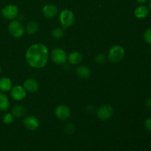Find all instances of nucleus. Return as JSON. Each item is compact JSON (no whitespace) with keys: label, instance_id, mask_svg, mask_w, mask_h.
Here are the masks:
<instances>
[{"label":"nucleus","instance_id":"f257e3e1","mask_svg":"<svg viewBox=\"0 0 151 151\" xmlns=\"http://www.w3.org/2000/svg\"><path fill=\"white\" fill-rule=\"evenodd\" d=\"M27 63L34 69H41L47 65L49 59V50L45 44L36 43L27 49L25 54Z\"/></svg>","mask_w":151,"mask_h":151},{"label":"nucleus","instance_id":"f03ea898","mask_svg":"<svg viewBox=\"0 0 151 151\" xmlns=\"http://www.w3.org/2000/svg\"><path fill=\"white\" fill-rule=\"evenodd\" d=\"M59 21L63 29H68L75 23V14L72 10L69 9H64L59 14Z\"/></svg>","mask_w":151,"mask_h":151},{"label":"nucleus","instance_id":"7ed1b4c3","mask_svg":"<svg viewBox=\"0 0 151 151\" xmlns=\"http://www.w3.org/2000/svg\"><path fill=\"white\" fill-rule=\"evenodd\" d=\"M125 56V50L120 45H114L109 49L108 58L113 63H119Z\"/></svg>","mask_w":151,"mask_h":151},{"label":"nucleus","instance_id":"20e7f679","mask_svg":"<svg viewBox=\"0 0 151 151\" xmlns=\"http://www.w3.org/2000/svg\"><path fill=\"white\" fill-rule=\"evenodd\" d=\"M8 31L15 38H21L24 34V27L19 20H12L8 24Z\"/></svg>","mask_w":151,"mask_h":151},{"label":"nucleus","instance_id":"39448f33","mask_svg":"<svg viewBox=\"0 0 151 151\" xmlns=\"http://www.w3.org/2000/svg\"><path fill=\"white\" fill-rule=\"evenodd\" d=\"M1 13L7 20H15L19 16V9L15 4H7L1 9Z\"/></svg>","mask_w":151,"mask_h":151},{"label":"nucleus","instance_id":"423d86ee","mask_svg":"<svg viewBox=\"0 0 151 151\" xmlns=\"http://www.w3.org/2000/svg\"><path fill=\"white\" fill-rule=\"evenodd\" d=\"M114 108L109 104L102 105L97 111V116L101 120H108L114 114Z\"/></svg>","mask_w":151,"mask_h":151},{"label":"nucleus","instance_id":"0eeeda50","mask_svg":"<svg viewBox=\"0 0 151 151\" xmlns=\"http://www.w3.org/2000/svg\"><path fill=\"white\" fill-rule=\"evenodd\" d=\"M52 60L57 64H63L67 60V55L61 48L53 49L51 53Z\"/></svg>","mask_w":151,"mask_h":151},{"label":"nucleus","instance_id":"6e6552de","mask_svg":"<svg viewBox=\"0 0 151 151\" xmlns=\"http://www.w3.org/2000/svg\"><path fill=\"white\" fill-rule=\"evenodd\" d=\"M10 91L11 97L16 101H22L26 97L27 91L21 85L14 86L12 87Z\"/></svg>","mask_w":151,"mask_h":151},{"label":"nucleus","instance_id":"1a4fd4ad","mask_svg":"<svg viewBox=\"0 0 151 151\" xmlns=\"http://www.w3.org/2000/svg\"><path fill=\"white\" fill-rule=\"evenodd\" d=\"M23 125L29 131H35L38 129L40 125V122L38 118L32 115L27 116L23 119Z\"/></svg>","mask_w":151,"mask_h":151},{"label":"nucleus","instance_id":"9d476101","mask_svg":"<svg viewBox=\"0 0 151 151\" xmlns=\"http://www.w3.org/2000/svg\"><path fill=\"white\" fill-rule=\"evenodd\" d=\"M55 114L58 119L66 120L71 116V110L66 105H60L55 110Z\"/></svg>","mask_w":151,"mask_h":151},{"label":"nucleus","instance_id":"9b49d317","mask_svg":"<svg viewBox=\"0 0 151 151\" xmlns=\"http://www.w3.org/2000/svg\"><path fill=\"white\" fill-rule=\"evenodd\" d=\"M58 7L53 4H47L43 7L42 13L46 18L52 19V18L55 17L58 14Z\"/></svg>","mask_w":151,"mask_h":151},{"label":"nucleus","instance_id":"f8f14e48","mask_svg":"<svg viewBox=\"0 0 151 151\" xmlns=\"http://www.w3.org/2000/svg\"><path fill=\"white\" fill-rule=\"evenodd\" d=\"M23 87L27 91L34 93L38 91V89H39V84H38V81H35V79L28 78V79H27L24 82Z\"/></svg>","mask_w":151,"mask_h":151},{"label":"nucleus","instance_id":"ddd939ff","mask_svg":"<svg viewBox=\"0 0 151 151\" xmlns=\"http://www.w3.org/2000/svg\"><path fill=\"white\" fill-rule=\"evenodd\" d=\"M150 13V9L147 6L140 5L134 10V16L139 19H145Z\"/></svg>","mask_w":151,"mask_h":151},{"label":"nucleus","instance_id":"4468645a","mask_svg":"<svg viewBox=\"0 0 151 151\" xmlns=\"http://www.w3.org/2000/svg\"><path fill=\"white\" fill-rule=\"evenodd\" d=\"M76 75L81 79H87L91 75V71L88 66H80L76 69Z\"/></svg>","mask_w":151,"mask_h":151},{"label":"nucleus","instance_id":"2eb2a0df","mask_svg":"<svg viewBox=\"0 0 151 151\" xmlns=\"http://www.w3.org/2000/svg\"><path fill=\"white\" fill-rule=\"evenodd\" d=\"M67 60L72 65L79 64L83 60V55L78 51H73L67 55Z\"/></svg>","mask_w":151,"mask_h":151},{"label":"nucleus","instance_id":"dca6fc26","mask_svg":"<svg viewBox=\"0 0 151 151\" xmlns=\"http://www.w3.org/2000/svg\"><path fill=\"white\" fill-rule=\"evenodd\" d=\"M12 87H13V83L10 78L6 77L0 78V91L1 92L10 91Z\"/></svg>","mask_w":151,"mask_h":151},{"label":"nucleus","instance_id":"f3484780","mask_svg":"<svg viewBox=\"0 0 151 151\" xmlns=\"http://www.w3.org/2000/svg\"><path fill=\"white\" fill-rule=\"evenodd\" d=\"M27 113V110L25 107L21 106V105H16L13 106L12 109V114L13 115L14 117L21 118L24 116Z\"/></svg>","mask_w":151,"mask_h":151},{"label":"nucleus","instance_id":"a211bd4d","mask_svg":"<svg viewBox=\"0 0 151 151\" xmlns=\"http://www.w3.org/2000/svg\"><path fill=\"white\" fill-rule=\"evenodd\" d=\"M10 102L7 96L2 92H0V111H6L10 109Z\"/></svg>","mask_w":151,"mask_h":151},{"label":"nucleus","instance_id":"6ab92c4d","mask_svg":"<svg viewBox=\"0 0 151 151\" xmlns=\"http://www.w3.org/2000/svg\"><path fill=\"white\" fill-rule=\"evenodd\" d=\"M38 24L36 21H30L29 23L27 24L26 30L28 34L29 35H33V34L36 33L37 31L38 30Z\"/></svg>","mask_w":151,"mask_h":151},{"label":"nucleus","instance_id":"aec40b11","mask_svg":"<svg viewBox=\"0 0 151 151\" xmlns=\"http://www.w3.org/2000/svg\"><path fill=\"white\" fill-rule=\"evenodd\" d=\"M63 35H64V32H63V28L56 27L52 31V35L53 38L57 40L60 39L63 36Z\"/></svg>","mask_w":151,"mask_h":151},{"label":"nucleus","instance_id":"412c9836","mask_svg":"<svg viewBox=\"0 0 151 151\" xmlns=\"http://www.w3.org/2000/svg\"><path fill=\"white\" fill-rule=\"evenodd\" d=\"M2 121L5 125H10L14 121V116L12 114V113H7L3 116Z\"/></svg>","mask_w":151,"mask_h":151},{"label":"nucleus","instance_id":"4be33fe9","mask_svg":"<svg viewBox=\"0 0 151 151\" xmlns=\"http://www.w3.org/2000/svg\"><path fill=\"white\" fill-rule=\"evenodd\" d=\"M145 42L148 44H151V27H148L145 29L143 35Z\"/></svg>","mask_w":151,"mask_h":151},{"label":"nucleus","instance_id":"5701e85b","mask_svg":"<svg viewBox=\"0 0 151 151\" xmlns=\"http://www.w3.org/2000/svg\"><path fill=\"white\" fill-rule=\"evenodd\" d=\"M75 125L72 123H68L67 125L65 126V132L68 134V135H71L75 132Z\"/></svg>","mask_w":151,"mask_h":151},{"label":"nucleus","instance_id":"b1692460","mask_svg":"<svg viewBox=\"0 0 151 151\" xmlns=\"http://www.w3.org/2000/svg\"><path fill=\"white\" fill-rule=\"evenodd\" d=\"M106 57L104 54H98L95 57V61L97 63H100V64H103L106 62Z\"/></svg>","mask_w":151,"mask_h":151},{"label":"nucleus","instance_id":"393cba45","mask_svg":"<svg viewBox=\"0 0 151 151\" xmlns=\"http://www.w3.org/2000/svg\"><path fill=\"white\" fill-rule=\"evenodd\" d=\"M145 126L146 129L151 133V117L147 118L145 122Z\"/></svg>","mask_w":151,"mask_h":151},{"label":"nucleus","instance_id":"a878e982","mask_svg":"<svg viewBox=\"0 0 151 151\" xmlns=\"http://www.w3.org/2000/svg\"><path fill=\"white\" fill-rule=\"evenodd\" d=\"M146 106L151 110V97L147 98L146 100Z\"/></svg>","mask_w":151,"mask_h":151},{"label":"nucleus","instance_id":"bb28decb","mask_svg":"<svg viewBox=\"0 0 151 151\" xmlns=\"http://www.w3.org/2000/svg\"><path fill=\"white\" fill-rule=\"evenodd\" d=\"M136 1L138 3H139V4H145V3L147 2L148 0H136Z\"/></svg>","mask_w":151,"mask_h":151},{"label":"nucleus","instance_id":"cd10ccee","mask_svg":"<svg viewBox=\"0 0 151 151\" xmlns=\"http://www.w3.org/2000/svg\"><path fill=\"white\" fill-rule=\"evenodd\" d=\"M149 9L151 10V0H150V2H149Z\"/></svg>","mask_w":151,"mask_h":151},{"label":"nucleus","instance_id":"c85d7f7f","mask_svg":"<svg viewBox=\"0 0 151 151\" xmlns=\"http://www.w3.org/2000/svg\"><path fill=\"white\" fill-rule=\"evenodd\" d=\"M1 72V65H0V72Z\"/></svg>","mask_w":151,"mask_h":151},{"label":"nucleus","instance_id":"c756f323","mask_svg":"<svg viewBox=\"0 0 151 151\" xmlns=\"http://www.w3.org/2000/svg\"><path fill=\"white\" fill-rule=\"evenodd\" d=\"M0 13H1V11H0Z\"/></svg>","mask_w":151,"mask_h":151}]
</instances>
